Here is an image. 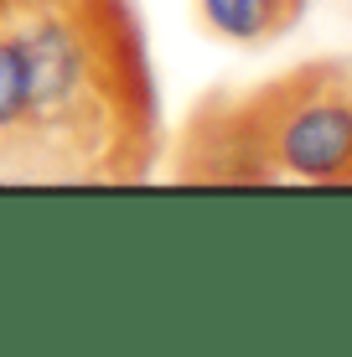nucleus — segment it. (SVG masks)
<instances>
[{
	"label": "nucleus",
	"mask_w": 352,
	"mask_h": 357,
	"mask_svg": "<svg viewBox=\"0 0 352 357\" xmlns=\"http://www.w3.org/2000/svg\"><path fill=\"white\" fill-rule=\"evenodd\" d=\"M26 78L10 181H145L161 98L135 0H16L0 16Z\"/></svg>",
	"instance_id": "f257e3e1"
},
{
	"label": "nucleus",
	"mask_w": 352,
	"mask_h": 357,
	"mask_svg": "<svg viewBox=\"0 0 352 357\" xmlns=\"http://www.w3.org/2000/svg\"><path fill=\"white\" fill-rule=\"evenodd\" d=\"M275 181L352 187V57H316L244 89Z\"/></svg>",
	"instance_id": "f03ea898"
},
{
	"label": "nucleus",
	"mask_w": 352,
	"mask_h": 357,
	"mask_svg": "<svg viewBox=\"0 0 352 357\" xmlns=\"http://www.w3.org/2000/svg\"><path fill=\"white\" fill-rule=\"evenodd\" d=\"M171 176L197 181V187H275V166L249 119L244 89L208 93L187 114Z\"/></svg>",
	"instance_id": "7ed1b4c3"
},
{
	"label": "nucleus",
	"mask_w": 352,
	"mask_h": 357,
	"mask_svg": "<svg viewBox=\"0 0 352 357\" xmlns=\"http://www.w3.org/2000/svg\"><path fill=\"white\" fill-rule=\"evenodd\" d=\"M311 0H197L202 31L228 47H270L300 26Z\"/></svg>",
	"instance_id": "20e7f679"
},
{
	"label": "nucleus",
	"mask_w": 352,
	"mask_h": 357,
	"mask_svg": "<svg viewBox=\"0 0 352 357\" xmlns=\"http://www.w3.org/2000/svg\"><path fill=\"white\" fill-rule=\"evenodd\" d=\"M21 125H26V78H21V57L10 47L6 26H0V181H10V161L21 145Z\"/></svg>",
	"instance_id": "39448f33"
},
{
	"label": "nucleus",
	"mask_w": 352,
	"mask_h": 357,
	"mask_svg": "<svg viewBox=\"0 0 352 357\" xmlns=\"http://www.w3.org/2000/svg\"><path fill=\"white\" fill-rule=\"evenodd\" d=\"M10 6H16V0H0V16H6V10H10Z\"/></svg>",
	"instance_id": "423d86ee"
}]
</instances>
